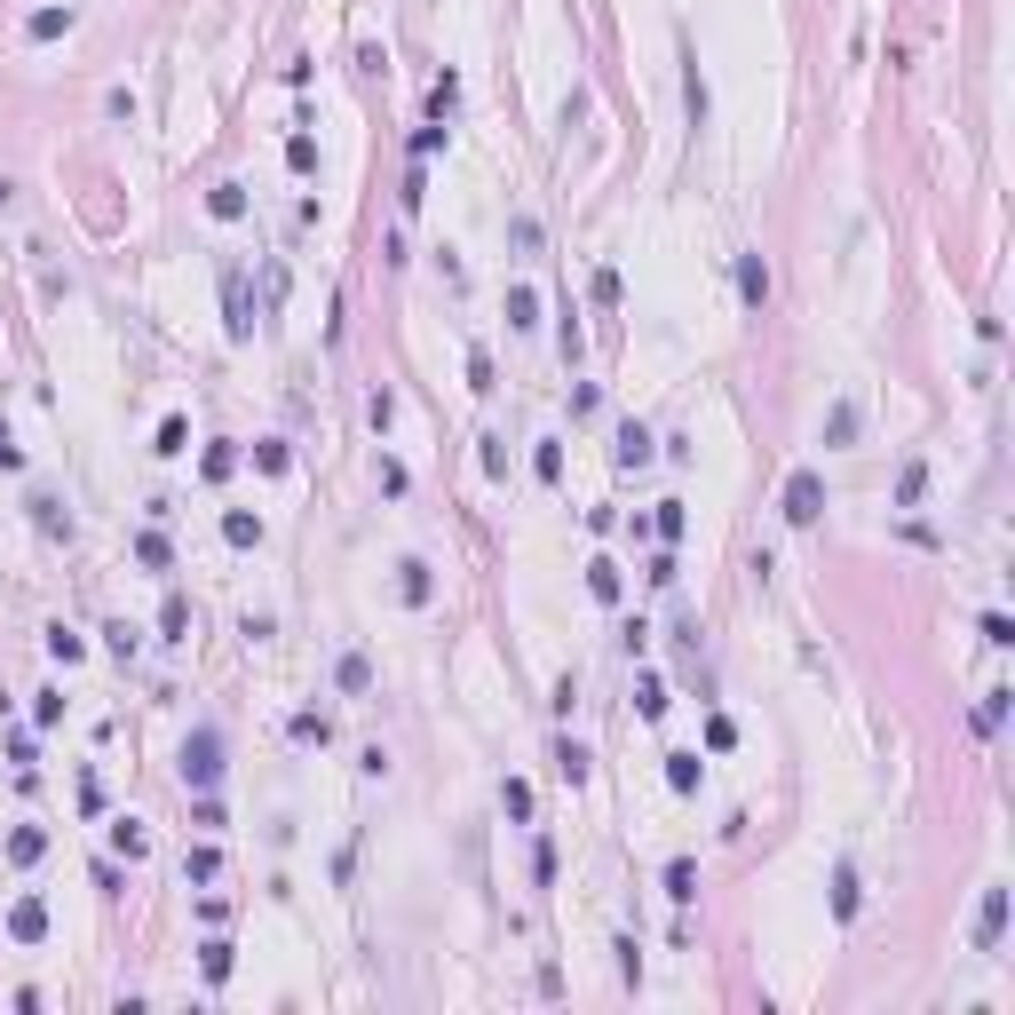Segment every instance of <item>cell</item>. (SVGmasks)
<instances>
[{
  "label": "cell",
  "instance_id": "6da1fadb",
  "mask_svg": "<svg viewBox=\"0 0 1015 1015\" xmlns=\"http://www.w3.org/2000/svg\"><path fill=\"white\" fill-rule=\"evenodd\" d=\"M215 778H223V730H191L183 738V786L215 793Z\"/></svg>",
  "mask_w": 1015,
  "mask_h": 1015
},
{
  "label": "cell",
  "instance_id": "7a4b0ae2",
  "mask_svg": "<svg viewBox=\"0 0 1015 1015\" xmlns=\"http://www.w3.org/2000/svg\"><path fill=\"white\" fill-rule=\"evenodd\" d=\"M825 516V468H793L786 476V524H817Z\"/></svg>",
  "mask_w": 1015,
  "mask_h": 1015
},
{
  "label": "cell",
  "instance_id": "3957f363",
  "mask_svg": "<svg viewBox=\"0 0 1015 1015\" xmlns=\"http://www.w3.org/2000/svg\"><path fill=\"white\" fill-rule=\"evenodd\" d=\"M1000 936H1008V889H984V904H976V952H1000Z\"/></svg>",
  "mask_w": 1015,
  "mask_h": 1015
},
{
  "label": "cell",
  "instance_id": "277c9868",
  "mask_svg": "<svg viewBox=\"0 0 1015 1015\" xmlns=\"http://www.w3.org/2000/svg\"><path fill=\"white\" fill-rule=\"evenodd\" d=\"M223 326H230V341L254 334V302H246V278H238V270L223 278Z\"/></svg>",
  "mask_w": 1015,
  "mask_h": 1015
},
{
  "label": "cell",
  "instance_id": "5b68a950",
  "mask_svg": "<svg viewBox=\"0 0 1015 1015\" xmlns=\"http://www.w3.org/2000/svg\"><path fill=\"white\" fill-rule=\"evenodd\" d=\"M651 452H659V437L627 421V429H619V445H611V460H619V468H651Z\"/></svg>",
  "mask_w": 1015,
  "mask_h": 1015
},
{
  "label": "cell",
  "instance_id": "8992f818",
  "mask_svg": "<svg viewBox=\"0 0 1015 1015\" xmlns=\"http://www.w3.org/2000/svg\"><path fill=\"white\" fill-rule=\"evenodd\" d=\"M334 682H341V698H365V690H373V659H365V651H341Z\"/></svg>",
  "mask_w": 1015,
  "mask_h": 1015
},
{
  "label": "cell",
  "instance_id": "52a82bcc",
  "mask_svg": "<svg viewBox=\"0 0 1015 1015\" xmlns=\"http://www.w3.org/2000/svg\"><path fill=\"white\" fill-rule=\"evenodd\" d=\"M738 302H746V310L770 302V270H762V254H738Z\"/></svg>",
  "mask_w": 1015,
  "mask_h": 1015
},
{
  "label": "cell",
  "instance_id": "ba28073f",
  "mask_svg": "<svg viewBox=\"0 0 1015 1015\" xmlns=\"http://www.w3.org/2000/svg\"><path fill=\"white\" fill-rule=\"evenodd\" d=\"M8 936H16V944H40V936H48V904L24 897L16 912H8Z\"/></svg>",
  "mask_w": 1015,
  "mask_h": 1015
},
{
  "label": "cell",
  "instance_id": "9c48e42d",
  "mask_svg": "<svg viewBox=\"0 0 1015 1015\" xmlns=\"http://www.w3.org/2000/svg\"><path fill=\"white\" fill-rule=\"evenodd\" d=\"M72 24H80L72 8H32V16H24V40H64Z\"/></svg>",
  "mask_w": 1015,
  "mask_h": 1015
},
{
  "label": "cell",
  "instance_id": "30bf717a",
  "mask_svg": "<svg viewBox=\"0 0 1015 1015\" xmlns=\"http://www.w3.org/2000/svg\"><path fill=\"white\" fill-rule=\"evenodd\" d=\"M587 595H595V603H619V595H627V579H619L611 556H595V564H587Z\"/></svg>",
  "mask_w": 1015,
  "mask_h": 1015
},
{
  "label": "cell",
  "instance_id": "8fae6325",
  "mask_svg": "<svg viewBox=\"0 0 1015 1015\" xmlns=\"http://www.w3.org/2000/svg\"><path fill=\"white\" fill-rule=\"evenodd\" d=\"M857 904H865V889H857V865H833V920H857Z\"/></svg>",
  "mask_w": 1015,
  "mask_h": 1015
},
{
  "label": "cell",
  "instance_id": "7c38bea8",
  "mask_svg": "<svg viewBox=\"0 0 1015 1015\" xmlns=\"http://www.w3.org/2000/svg\"><path fill=\"white\" fill-rule=\"evenodd\" d=\"M587 770H595V754H587L579 738H564V746H556V778H564V786H587Z\"/></svg>",
  "mask_w": 1015,
  "mask_h": 1015
},
{
  "label": "cell",
  "instance_id": "4fadbf2b",
  "mask_svg": "<svg viewBox=\"0 0 1015 1015\" xmlns=\"http://www.w3.org/2000/svg\"><path fill=\"white\" fill-rule=\"evenodd\" d=\"M286 738H294V746H326V738H334V722H326L318 706H302V714L286 722Z\"/></svg>",
  "mask_w": 1015,
  "mask_h": 1015
},
{
  "label": "cell",
  "instance_id": "5bb4252c",
  "mask_svg": "<svg viewBox=\"0 0 1015 1015\" xmlns=\"http://www.w3.org/2000/svg\"><path fill=\"white\" fill-rule=\"evenodd\" d=\"M207 215H215V223H238V215H246V183H215V191H207Z\"/></svg>",
  "mask_w": 1015,
  "mask_h": 1015
},
{
  "label": "cell",
  "instance_id": "9a60e30c",
  "mask_svg": "<svg viewBox=\"0 0 1015 1015\" xmlns=\"http://www.w3.org/2000/svg\"><path fill=\"white\" fill-rule=\"evenodd\" d=\"M159 635H167V643H191V603H183V595L159 603Z\"/></svg>",
  "mask_w": 1015,
  "mask_h": 1015
},
{
  "label": "cell",
  "instance_id": "2e32d148",
  "mask_svg": "<svg viewBox=\"0 0 1015 1015\" xmlns=\"http://www.w3.org/2000/svg\"><path fill=\"white\" fill-rule=\"evenodd\" d=\"M223 540H230V548H262V516L230 508V516H223Z\"/></svg>",
  "mask_w": 1015,
  "mask_h": 1015
},
{
  "label": "cell",
  "instance_id": "e0dca14e",
  "mask_svg": "<svg viewBox=\"0 0 1015 1015\" xmlns=\"http://www.w3.org/2000/svg\"><path fill=\"white\" fill-rule=\"evenodd\" d=\"M397 595H405V603H429V564H421V556L397 564Z\"/></svg>",
  "mask_w": 1015,
  "mask_h": 1015
},
{
  "label": "cell",
  "instance_id": "ac0fdd59",
  "mask_svg": "<svg viewBox=\"0 0 1015 1015\" xmlns=\"http://www.w3.org/2000/svg\"><path fill=\"white\" fill-rule=\"evenodd\" d=\"M151 452L183 460V452H191V421H183V413H167V421H159V445H151Z\"/></svg>",
  "mask_w": 1015,
  "mask_h": 1015
},
{
  "label": "cell",
  "instance_id": "d6986e66",
  "mask_svg": "<svg viewBox=\"0 0 1015 1015\" xmlns=\"http://www.w3.org/2000/svg\"><path fill=\"white\" fill-rule=\"evenodd\" d=\"M698 778H706L698 754H667V786H675V793H698Z\"/></svg>",
  "mask_w": 1015,
  "mask_h": 1015
},
{
  "label": "cell",
  "instance_id": "ffe728a7",
  "mask_svg": "<svg viewBox=\"0 0 1015 1015\" xmlns=\"http://www.w3.org/2000/svg\"><path fill=\"white\" fill-rule=\"evenodd\" d=\"M508 326H516V334L540 326V294H532V286H508Z\"/></svg>",
  "mask_w": 1015,
  "mask_h": 1015
},
{
  "label": "cell",
  "instance_id": "44dd1931",
  "mask_svg": "<svg viewBox=\"0 0 1015 1015\" xmlns=\"http://www.w3.org/2000/svg\"><path fill=\"white\" fill-rule=\"evenodd\" d=\"M40 849H48L40 825H16V833H8V857H16V865H40Z\"/></svg>",
  "mask_w": 1015,
  "mask_h": 1015
},
{
  "label": "cell",
  "instance_id": "7402d4cb",
  "mask_svg": "<svg viewBox=\"0 0 1015 1015\" xmlns=\"http://www.w3.org/2000/svg\"><path fill=\"white\" fill-rule=\"evenodd\" d=\"M920 492H928V460H904V476H897V508H920Z\"/></svg>",
  "mask_w": 1015,
  "mask_h": 1015
},
{
  "label": "cell",
  "instance_id": "603a6c76",
  "mask_svg": "<svg viewBox=\"0 0 1015 1015\" xmlns=\"http://www.w3.org/2000/svg\"><path fill=\"white\" fill-rule=\"evenodd\" d=\"M667 897H675V904L698 897V865H690V857H675V865H667Z\"/></svg>",
  "mask_w": 1015,
  "mask_h": 1015
},
{
  "label": "cell",
  "instance_id": "cb8c5ba5",
  "mask_svg": "<svg viewBox=\"0 0 1015 1015\" xmlns=\"http://www.w3.org/2000/svg\"><path fill=\"white\" fill-rule=\"evenodd\" d=\"M112 849H119V857H143V849H151V833H143L135 817H119V825H112Z\"/></svg>",
  "mask_w": 1015,
  "mask_h": 1015
},
{
  "label": "cell",
  "instance_id": "d4e9b609",
  "mask_svg": "<svg viewBox=\"0 0 1015 1015\" xmlns=\"http://www.w3.org/2000/svg\"><path fill=\"white\" fill-rule=\"evenodd\" d=\"M286 460H294L286 437H262V445H254V468H262V476H286Z\"/></svg>",
  "mask_w": 1015,
  "mask_h": 1015
},
{
  "label": "cell",
  "instance_id": "484cf974",
  "mask_svg": "<svg viewBox=\"0 0 1015 1015\" xmlns=\"http://www.w3.org/2000/svg\"><path fill=\"white\" fill-rule=\"evenodd\" d=\"M825 445H857V405H833V421H825Z\"/></svg>",
  "mask_w": 1015,
  "mask_h": 1015
},
{
  "label": "cell",
  "instance_id": "4316f807",
  "mask_svg": "<svg viewBox=\"0 0 1015 1015\" xmlns=\"http://www.w3.org/2000/svg\"><path fill=\"white\" fill-rule=\"evenodd\" d=\"M215 873H223V849H191L183 857V881H215Z\"/></svg>",
  "mask_w": 1015,
  "mask_h": 1015
},
{
  "label": "cell",
  "instance_id": "83f0119b",
  "mask_svg": "<svg viewBox=\"0 0 1015 1015\" xmlns=\"http://www.w3.org/2000/svg\"><path fill=\"white\" fill-rule=\"evenodd\" d=\"M1008 698H1015V690H984V706H976V730H1000V722H1008Z\"/></svg>",
  "mask_w": 1015,
  "mask_h": 1015
},
{
  "label": "cell",
  "instance_id": "f1b7e54d",
  "mask_svg": "<svg viewBox=\"0 0 1015 1015\" xmlns=\"http://www.w3.org/2000/svg\"><path fill=\"white\" fill-rule=\"evenodd\" d=\"M532 468H540V484H556V476H564V445H556V437H540V452H532Z\"/></svg>",
  "mask_w": 1015,
  "mask_h": 1015
},
{
  "label": "cell",
  "instance_id": "f546056e",
  "mask_svg": "<svg viewBox=\"0 0 1015 1015\" xmlns=\"http://www.w3.org/2000/svg\"><path fill=\"white\" fill-rule=\"evenodd\" d=\"M500 809L524 825V817H532V786H524V778H508V786H500Z\"/></svg>",
  "mask_w": 1015,
  "mask_h": 1015
},
{
  "label": "cell",
  "instance_id": "4dcf8cb0",
  "mask_svg": "<svg viewBox=\"0 0 1015 1015\" xmlns=\"http://www.w3.org/2000/svg\"><path fill=\"white\" fill-rule=\"evenodd\" d=\"M587 294H595L603 310H619V294H627V286H619V270H595V278H587Z\"/></svg>",
  "mask_w": 1015,
  "mask_h": 1015
},
{
  "label": "cell",
  "instance_id": "1f68e13d",
  "mask_svg": "<svg viewBox=\"0 0 1015 1015\" xmlns=\"http://www.w3.org/2000/svg\"><path fill=\"white\" fill-rule=\"evenodd\" d=\"M80 651H88V643H80V635H72V627H48V659H64V667H72V659H80Z\"/></svg>",
  "mask_w": 1015,
  "mask_h": 1015
},
{
  "label": "cell",
  "instance_id": "d6a6232c",
  "mask_svg": "<svg viewBox=\"0 0 1015 1015\" xmlns=\"http://www.w3.org/2000/svg\"><path fill=\"white\" fill-rule=\"evenodd\" d=\"M135 564H143V571H167V540H159V532H143V540H135Z\"/></svg>",
  "mask_w": 1015,
  "mask_h": 1015
},
{
  "label": "cell",
  "instance_id": "836d02e7",
  "mask_svg": "<svg viewBox=\"0 0 1015 1015\" xmlns=\"http://www.w3.org/2000/svg\"><path fill=\"white\" fill-rule=\"evenodd\" d=\"M286 167H294V175H310V167H318V143H310V135H294V143H286Z\"/></svg>",
  "mask_w": 1015,
  "mask_h": 1015
},
{
  "label": "cell",
  "instance_id": "e575fe53",
  "mask_svg": "<svg viewBox=\"0 0 1015 1015\" xmlns=\"http://www.w3.org/2000/svg\"><path fill=\"white\" fill-rule=\"evenodd\" d=\"M706 746H714V754H730V746H738V722H730V714H714V722H706Z\"/></svg>",
  "mask_w": 1015,
  "mask_h": 1015
},
{
  "label": "cell",
  "instance_id": "d590c367",
  "mask_svg": "<svg viewBox=\"0 0 1015 1015\" xmlns=\"http://www.w3.org/2000/svg\"><path fill=\"white\" fill-rule=\"evenodd\" d=\"M682 104H690V119L706 127V80H698V64H690V80H682Z\"/></svg>",
  "mask_w": 1015,
  "mask_h": 1015
},
{
  "label": "cell",
  "instance_id": "8d00e7d4",
  "mask_svg": "<svg viewBox=\"0 0 1015 1015\" xmlns=\"http://www.w3.org/2000/svg\"><path fill=\"white\" fill-rule=\"evenodd\" d=\"M659 714H667V682L643 675V722H659Z\"/></svg>",
  "mask_w": 1015,
  "mask_h": 1015
},
{
  "label": "cell",
  "instance_id": "74e56055",
  "mask_svg": "<svg viewBox=\"0 0 1015 1015\" xmlns=\"http://www.w3.org/2000/svg\"><path fill=\"white\" fill-rule=\"evenodd\" d=\"M104 643H112L119 659H135V643H143V635H135V627H127V619H112V627H104Z\"/></svg>",
  "mask_w": 1015,
  "mask_h": 1015
},
{
  "label": "cell",
  "instance_id": "f35d334b",
  "mask_svg": "<svg viewBox=\"0 0 1015 1015\" xmlns=\"http://www.w3.org/2000/svg\"><path fill=\"white\" fill-rule=\"evenodd\" d=\"M199 968H207V984H223V976H230V944H223V936L207 944V960H199Z\"/></svg>",
  "mask_w": 1015,
  "mask_h": 1015
},
{
  "label": "cell",
  "instance_id": "ab89813d",
  "mask_svg": "<svg viewBox=\"0 0 1015 1015\" xmlns=\"http://www.w3.org/2000/svg\"><path fill=\"white\" fill-rule=\"evenodd\" d=\"M452 104H460V80H452V72H445V80H437V88H429V112L445 119V112H452Z\"/></svg>",
  "mask_w": 1015,
  "mask_h": 1015
},
{
  "label": "cell",
  "instance_id": "60d3db41",
  "mask_svg": "<svg viewBox=\"0 0 1015 1015\" xmlns=\"http://www.w3.org/2000/svg\"><path fill=\"white\" fill-rule=\"evenodd\" d=\"M445 151V127H413V159H437Z\"/></svg>",
  "mask_w": 1015,
  "mask_h": 1015
},
{
  "label": "cell",
  "instance_id": "b9f144b4",
  "mask_svg": "<svg viewBox=\"0 0 1015 1015\" xmlns=\"http://www.w3.org/2000/svg\"><path fill=\"white\" fill-rule=\"evenodd\" d=\"M468 389H492V349H468Z\"/></svg>",
  "mask_w": 1015,
  "mask_h": 1015
},
{
  "label": "cell",
  "instance_id": "7bdbcfd3",
  "mask_svg": "<svg viewBox=\"0 0 1015 1015\" xmlns=\"http://www.w3.org/2000/svg\"><path fill=\"white\" fill-rule=\"evenodd\" d=\"M32 722H40V730H56V722H64V698H56V690H40V706H32Z\"/></svg>",
  "mask_w": 1015,
  "mask_h": 1015
},
{
  "label": "cell",
  "instance_id": "ee69618b",
  "mask_svg": "<svg viewBox=\"0 0 1015 1015\" xmlns=\"http://www.w3.org/2000/svg\"><path fill=\"white\" fill-rule=\"evenodd\" d=\"M659 540H682V500H659Z\"/></svg>",
  "mask_w": 1015,
  "mask_h": 1015
},
{
  "label": "cell",
  "instance_id": "f6af8a7d",
  "mask_svg": "<svg viewBox=\"0 0 1015 1015\" xmlns=\"http://www.w3.org/2000/svg\"><path fill=\"white\" fill-rule=\"evenodd\" d=\"M199 468H207V476H215V484H223L230 468H238V452H230V445H215V452H207V460H199Z\"/></svg>",
  "mask_w": 1015,
  "mask_h": 1015
},
{
  "label": "cell",
  "instance_id": "bcb514c9",
  "mask_svg": "<svg viewBox=\"0 0 1015 1015\" xmlns=\"http://www.w3.org/2000/svg\"><path fill=\"white\" fill-rule=\"evenodd\" d=\"M0 468H24V452L8 445V429H0Z\"/></svg>",
  "mask_w": 1015,
  "mask_h": 1015
}]
</instances>
